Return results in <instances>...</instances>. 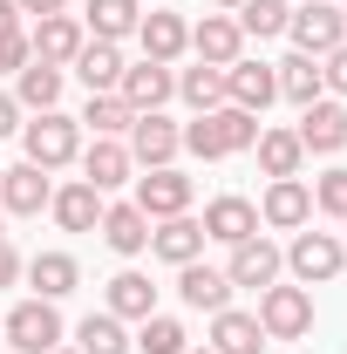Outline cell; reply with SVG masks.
<instances>
[{"mask_svg":"<svg viewBox=\"0 0 347 354\" xmlns=\"http://www.w3.org/2000/svg\"><path fill=\"white\" fill-rule=\"evenodd\" d=\"M21 266H28V259H21V252L0 239V286H14V279H21Z\"/></svg>","mask_w":347,"mask_h":354,"instance_id":"cell-40","label":"cell"},{"mask_svg":"<svg viewBox=\"0 0 347 354\" xmlns=\"http://www.w3.org/2000/svg\"><path fill=\"white\" fill-rule=\"evenodd\" d=\"M184 354H212V348H184Z\"/></svg>","mask_w":347,"mask_h":354,"instance_id":"cell-46","label":"cell"},{"mask_svg":"<svg viewBox=\"0 0 347 354\" xmlns=\"http://www.w3.org/2000/svg\"><path fill=\"white\" fill-rule=\"evenodd\" d=\"M177 95H184L198 116H205V109H218V102H225V68H212V62L184 68V75H177Z\"/></svg>","mask_w":347,"mask_h":354,"instance_id":"cell-34","label":"cell"},{"mask_svg":"<svg viewBox=\"0 0 347 354\" xmlns=\"http://www.w3.org/2000/svg\"><path fill=\"white\" fill-rule=\"evenodd\" d=\"M177 293H184V307L191 313H225L232 307V279H225V266H177Z\"/></svg>","mask_w":347,"mask_h":354,"instance_id":"cell-16","label":"cell"},{"mask_svg":"<svg viewBox=\"0 0 347 354\" xmlns=\"http://www.w3.org/2000/svg\"><path fill=\"white\" fill-rule=\"evenodd\" d=\"M55 354H75V348H55Z\"/></svg>","mask_w":347,"mask_h":354,"instance_id":"cell-47","label":"cell"},{"mask_svg":"<svg viewBox=\"0 0 347 354\" xmlns=\"http://www.w3.org/2000/svg\"><path fill=\"white\" fill-rule=\"evenodd\" d=\"M313 218V184H300V177H272L259 198V225H272V232H300V225Z\"/></svg>","mask_w":347,"mask_h":354,"instance_id":"cell-12","label":"cell"},{"mask_svg":"<svg viewBox=\"0 0 347 354\" xmlns=\"http://www.w3.org/2000/svg\"><path fill=\"white\" fill-rule=\"evenodd\" d=\"M279 272H286V252H279L272 239H259V232H252V239H238V245H232V259H225V279H232V286H252V293H265Z\"/></svg>","mask_w":347,"mask_h":354,"instance_id":"cell-9","label":"cell"},{"mask_svg":"<svg viewBox=\"0 0 347 354\" xmlns=\"http://www.w3.org/2000/svg\"><path fill=\"white\" fill-rule=\"evenodd\" d=\"M0 239H7V232H0Z\"/></svg>","mask_w":347,"mask_h":354,"instance_id":"cell-49","label":"cell"},{"mask_svg":"<svg viewBox=\"0 0 347 354\" xmlns=\"http://www.w3.org/2000/svg\"><path fill=\"white\" fill-rule=\"evenodd\" d=\"M341 266H347V245L334 239V232H293V245H286V272H293L300 286H327Z\"/></svg>","mask_w":347,"mask_h":354,"instance_id":"cell-6","label":"cell"},{"mask_svg":"<svg viewBox=\"0 0 347 354\" xmlns=\"http://www.w3.org/2000/svg\"><path fill=\"white\" fill-rule=\"evenodd\" d=\"M334 7H341V21H347V0H334Z\"/></svg>","mask_w":347,"mask_h":354,"instance_id":"cell-45","label":"cell"},{"mask_svg":"<svg viewBox=\"0 0 347 354\" xmlns=\"http://www.w3.org/2000/svg\"><path fill=\"white\" fill-rule=\"evenodd\" d=\"M293 136H300L306 157H313V150L334 157V150L347 143V109L334 102V95H320V102H306V109H300V130H293Z\"/></svg>","mask_w":347,"mask_h":354,"instance_id":"cell-14","label":"cell"},{"mask_svg":"<svg viewBox=\"0 0 347 354\" xmlns=\"http://www.w3.org/2000/svg\"><path fill=\"white\" fill-rule=\"evenodd\" d=\"M82 14H88V28H95V41H123V35H136V21H143V0H88Z\"/></svg>","mask_w":347,"mask_h":354,"instance_id":"cell-31","label":"cell"},{"mask_svg":"<svg viewBox=\"0 0 347 354\" xmlns=\"http://www.w3.org/2000/svg\"><path fill=\"white\" fill-rule=\"evenodd\" d=\"M28 62H35V48H28V35H21V28H14V35H0V75H21Z\"/></svg>","mask_w":347,"mask_h":354,"instance_id":"cell-38","label":"cell"},{"mask_svg":"<svg viewBox=\"0 0 347 354\" xmlns=\"http://www.w3.org/2000/svg\"><path fill=\"white\" fill-rule=\"evenodd\" d=\"M198 225H205V239H218V245H238V239L259 232V205L252 198H212Z\"/></svg>","mask_w":347,"mask_h":354,"instance_id":"cell-19","label":"cell"},{"mask_svg":"<svg viewBox=\"0 0 347 354\" xmlns=\"http://www.w3.org/2000/svg\"><path fill=\"white\" fill-rule=\"evenodd\" d=\"M14 130H21V102L0 88V136H14Z\"/></svg>","mask_w":347,"mask_h":354,"instance_id":"cell-41","label":"cell"},{"mask_svg":"<svg viewBox=\"0 0 347 354\" xmlns=\"http://www.w3.org/2000/svg\"><path fill=\"white\" fill-rule=\"evenodd\" d=\"M48 198H55V184H48L41 164H14V171H0V212L35 218V212H48Z\"/></svg>","mask_w":347,"mask_h":354,"instance_id":"cell-15","label":"cell"},{"mask_svg":"<svg viewBox=\"0 0 347 354\" xmlns=\"http://www.w3.org/2000/svg\"><path fill=\"white\" fill-rule=\"evenodd\" d=\"M21 272L35 279V300H68V293L82 286V266L68 259V252H35Z\"/></svg>","mask_w":347,"mask_h":354,"instance_id":"cell-25","label":"cell"},{"mask_svg":"<svg viewBox=\"0 0 347 354\" xmlns=\"http://www.w3.org/2000/svg\"><path fill=\"white\" fill-rule=\"evenodd\" d=\"M143 218L157 225V218H177V212H191V177L171 171V164H157V171H143L136 177V198H130Z\"/></svg>","mask_w":347,"mask_h":354,"instance_id":"cell-7","label":"cell"},{"mask_svg":"<svg viewBox=\"0 0 347 354\" xmlns=\"http://www.w3.org/2000/svg\"><path fill=\"white\" fill-rule=\"evenodd\" d=\"M14 102H21V109H35V116H41V109H55V102H62V68L28 62V68L14 75Z\"/></svg>","mask_w":347,"mask_h":354,"instance_id":"cell-27","label":"cell"},{"mask_svg":"<svg viewBox=\"0 0 347 354\" xmlns=\"http://www.w3.org/2000/svg\"><path fill=\"white\" fill-rule=\"evenodd\" d=\"M191 55H198V62H212V68H232V62L245 55L238 21H232V14H205V21L191 28Z\"/></svg>","mask_w":347,"mask_h":354,"instance_id":"cell-17","label":"cell"},{"mask_svg":"<svg viewBox=\"0 0 347 354\" xmlns=\"http://www.w3.org/2000/svg\"><path fill=\"white\" fill-rule=\"evenodd\" d=\"M82 21L75 14H48V21H35L28 28V48H35V62H48V68H68L75 55H82Z\"/></svg>","mask_w":347,"mask_h":354,"instance_id":"cell-13","label":"cell"},{"mask_svg":"<svg viewBox=\"0 0 347 354\" xmlns=\"http://www.w3.org/2000/svg\"><path fill=\"white\" fill-rule=\"evenodd\" d=\"M130 150H123V136H95L82 150V184H95V191H116V184H130Z\"/></svg>","mask_w":347,"mask_h":354,"instance_id":"cell-20","label":"cell"},{"mask_svg":"<svg viewBox=\"0 0 347 354\" xmlns=\"http://www.w3.org/2000/svg\"><path fill=\"white\" fill-rule=\"evenodd\" d=\"M212 7H218V14H238V7H245V0H212Z\"/></svg>","mask_w":347,"mask_h":354,"instance_id":"cell-44","label":"cell"},{"mask_svg":"<svg viewBox=\"0 0 347 354\" xmlns=\"http://www.w3.org/2000/svg\"><path fill=\"white\" fill-rule=\"evenodd\" d=\"M286 35H293V55H334V48L347 41V21H341V7L334 0H313V7H293L286 14Z\"/></svg>","mask_w":347,"mask_h":354,"instance_id":"cell-5","label":"cell"},{"mask_svg":"<svg viewBox=\"0 0 347 354\" xmlns=\"http://www.w3.org/2000/svg\"><path fill=\"white\" fill-rule=\"evenodd\" d=\"M116 95L130 102L136 116H150V109H164V102L177 95V68L171 62H130L123 82H116Z\"/></svg>","mask_w":347,"mask_h":354,"instance_id":"cell-11","label":"cell"},{"mask_svg":"<svg viewBox=\"0 0 347 354\" xmlns=\"http://www.w3.org/2000/svg\"><path fill=\"white\" fill-rule=\"evenodd\" d=\"M21 14H35V21H48V14H68V0H14Z\"/></svg>","mask_w":347,"mask_h":354,"instance_id":"cell-42","label":"cell"},{"mask_svg":"<svg viewBox=\"0 0 347 354\" xmlns=\"http://www.w3.org/2000/svg\"><path fill=\"white\" fill-rule=\"evenodd\" d=\"M130 348H136V354H184V348H191V334L177 327L171 313H150V320L136 327V341H130Z\"/></svg>","mask_w":347,"mask_h":354,"instance_id":"cell-35","label":"cell"},{"mask_svg":"<svg viewBox=\"0 0 347 354\" xmlns=\"http://www.w3.org/2000/svg\"><path fill=\"white\" fill-rule=\"evenodd\" d=\"M313 212H327V218L347 225V171H327L320 184H313Z\"/></svg>","mask_w":347,"mask_h":354,"instance_id":"cell-37","label":"cell"},{"mask_svg":"<svg viewBox=\"0 0 347 354\" xmlns=\"http://www.w3.org/2000/svg\"><path fill=\"white\" fill-rule=\"evenodd\" d=\"M225 102L232 109H245V116H265L272 102H279V75H272V62H232L225 68Z\"/></svg>","mask_w":347,"mask_h":354,"instance_id":"cell-8","label":"cell"},{"mask_svg":"<svg viewBox=\"0 0 347 354\" xmlns=\"http://www.w3.org/2000/svg\"><path fill=\"white\" fill-rule=\"evenodd\" d=\"M259 116H245V109H232V102H218V109H205L198 123H184V150L191 157H205V164H218V157H238V150H252L259 143Z\"/></svg>","mask_w":347,"mask_h":354,"instance_id":"cell-1","label":"cell"},{"mask_svg":"<svg viewBox=\"0 0 347 354\" xmlns=\"http://www.w3.org/2000/svg\"><path fill=\"white\" fill-rule=\"evenodd\" d=\"M109 313H116V320H150V313H157V286H150L143 272H116V279H109Z\"/></svg>","mask_w":347,"mask_h":354,"instance_id":"cell-28","label":"cell"},{"mask_svg":"<svg viewBox=\"0 0 347 354\" xmlns=\"http://www.w3.org/2000/svg\"><path fill=\"white\" fill-rule=\"evenodd\" d=\"M300 7H313V0H300Z\"/></svg>","mask_w":347,"mask_h":354,"instance_id":"cell-48","label":"cell"},{"mask_svg":"<svg viewBox=\"0 0 347 354\" xmlns=\"http://www.w3.org/2000/svg\"><path fill=\"white\" fill-rule=\"evenodd\" d=\"M75 123H88L95 136H130V123H136V109L109 88V95H88V109L75 116Z\"/></svg>","mask_w":347,"mask_h":354,"instance_id":"cell-33","label":"cell"},{"mask_svg":"<svg viewBox=\"0 0 347 354\" xmlns=\"http://www.w3.org/2000/svg\"><path fill=\"white\" fill-rule=\"evenodd\" d=\"M123 150H130V164H143V171H157V164H171L177 150H184V130H177L164 109H150V116H136L130 136H123Z\"/></svg>","mask_w":347,"mask_h":354,"instance_id":"cell-10","label":"cell"},{"mask_svg":"<svg viewBox=\"0 0 347 354\" xmlns=\"http://www.w3.org/2000/svg\"><path fill=\"white\" fill-rule=\"evenodd\" d=\"M136 41H143V62H177V55L191 48V28H184L177 14H143V21H136Z\"/></svg>","mask_w":347,"mask_h":354,"instance_id":"cell-26","label":"cell"},{"mask_svg":"<svg viewBox=\"0 0 347 354\" xmlns=\"http://www.w3.org/2000/svg\"><path fill=\"white\" fill-rule=\"evenodd\" d=\"M14 28H21V7H14V0H0V35H14Z\"/></svg>","mask_w":347,"mask_h":354,"instance_id":"cell-43","label":"cell"},{"mask_svg":"<svg viewBox=\"0 0 347 354\" xmlns=\"http://www.w3.org/2000/svg\"><path fill=\"white\" fill-rule=\"evenodd\" d=\"M286 14H293V7H286V0H245V7H238V35H286Z\"/></svg>","mask_w":347,"mask_h":354,"instance_id":"cell-36","label":"cell"},{"mask_svg":"<svg viewBox=\"0 0 347 354\" xmlns=\"http://www.w3.org/2000/svg\"><path fill=\"white\" fill-rule=\"evenodd\" d=\"M21 150H28V164L62 171V164H75V157H82V123H75V116H62V109H41L35 123H21Z\"/></svg>","mask_w":347,"mask_h":354,"instance_id":"cell-2","label":"cell"},{"mask_svg":"<svg viewBox=\"0 0 347 354\" xmlns=\"http://www.w3.org/2000/svg\"><path fill=\"white\" fill-rule=\"evenodd\" d=\"M259 171L265 177H300V164H306V150H300V136L293 130H259Z\"/></svg>","mask_w":347,"mask_h":354,"instance_id":"cell-32","label":"cell"},{"mask_svg":"<svg viewBox=\"0 0 347 354\" xmlns=\"http://www.w3.org/2000/svg\"><path fill=\"white\" fill-rule=\"evenodd\" d=\"M0 334H7L14 354H55L62 348V313H55V300H21L0 320Z\"/></svg>","mask_w":347,"mask_h":354,"instance_id":"cell-4","label":"cell"},{"mask_svg":"<svg viewBox=\"0 0 347 354\" xmlns=\"http://www.w3.org/2000/svg\"><path fill=\"white\" fill-rule=\"evenodd\" d=\"M68 68L82 75L88 95H109V88L123 82V68H130V62H123V48H116V41H82V55H75Z\"/></svg>","mask_w":347,"mask_h":354,"instance_id":"cell-23","label":"cell"},{"mask_svg":"<svg viewBox=\"0 0 347 354\" xmlns=\"http://www.w3.org/2000/svg\"><path fill=\"white\" fill-rule=\"evenodd\" d=\"M341 245H347V239H341Z\"/></svg>","mask_w":347,"mask_h":354,"instance_id":"cell-50","label":"cell"},{"mask_svg":"<svg viewBox=\"0 0 347 354\" xmlns=\"http://www.w3.org/2000/svg\"><path fill=\"white\" fill-rule=\"evenodd\" d=\"M150 252L164 266H191L198 252H205V225L191 218V212H177V218H157L150 225Z\"/></svg>","mask_w":347,"mask_h":354,"instance_id":"cell-18","label":"cell"},{"mask_svg":"<svg viewBox=\"0 0 347 354\" xmlns=\"http://www.w3.org/2000/svg\"><path fill=\"white\" fill-rule=\"evenodd\" d=\"M102 245L109 252H123V259H136V252H150V218L136 212V205H102Z\"/></svg>","mask_w":347,"mask_h":354,"instance_id":"cell-22","label":"cell"},{"mask_svg":"<svg viewBox=\"0 0 347 354\" xmlns=\"http://www.w3.org/2000/svg\"><path fill=\"white\" fill-rule=\"evenodd\" d=\"M259 327H265V341H300V334H313V293L272 279L259 293Z\"/></svg>","mask_w":347,"mask_h":354,"instance_id":"cell-3","label":"cell"},{"mask_svg":"<svg viewBox=\"0 0 347 354\" xmlns=\"http://www.w3.org/2000/svg\"><path fill=\"white\" fill-rule=\"evenodd\" d=\"M272 75H279V95H286V102H320V62H313V55H286V62H272Z\"/></svg>","mask_w":347,"mask_h":354,"instance_id":"cell-30","label":"cell"},{"mask_svg":"<svg viewBox=\"0 0 347 354\" xmlns=\"http://www.w3.org/2000/svg\"><path fill=\"white\" fill-rule=\"evenodd\" d=\"M48 212H55L62 232H95V225H102V191L75 177V184H62V191L48 198Z\"/></svg>","mask_w":347,"mask_h":354,"instance_id":"cell-21","label":"cell"},{"mask_svg":"<svg viewBox=\"0 0 347 354\" xmlns=\"http://www.w3.org/2000/svg\"><path fill=\"white\" fill-rule=\"evenodd\" d=\"M205 348H212V354H259V348H265L259 313H238V307L212 313V341H205Z\"/></svg>","mask_w":347,"mask_h":354,"instance_id":"cell-24","label":"cell"},{"mask_svg":"<svg viewBox=\"0 0 347 354\" xmlns=\"http://www.w3.org/2000/svg\"><path fill=\"white\" fill-rule=\"evenodd\" d=\"M75 354H130V327L116 320V313H88L82 327H75Z\"/></svg>","mask_w":347,"mask_h":354,"instance_id":"cell-29","label":"cell"},{"mask_svg":"<svg viewBox=\"0 0 347 354\" xmlns=\"http://www.w3.org/2000/svg\"><path fill=\"white\" fill-rule=\"evenodd\" d=\"M320 82L334 88V95H347V41L334 48V55H320Z\"/></svg>","mask_w":347,"mask_h":354,"instance_id":"cell-39","label":"cell"}]
</instances>
